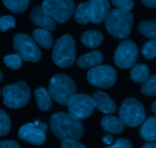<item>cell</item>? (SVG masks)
<instances>
[{
	"label": "cell",
	"mask_w": 156,
	"mask_h": 148,
	"mask_svg": "<svg viewBox=\"0 0 156 148\" xmlns=\"http://www.w3.org/2000/svg\"><path fill=\"white\" fill-rule=\"evenodd\" d=\"M50 129L55 136L60 141H78L84 134V126L82 122L66 112L54 113L50 118Z\"/></svg>",
	"instance_id": "cell-1"
},
{
	"label": "cell",
	"mask_w": 156,
	"mask_h": 148,
	"mask_svg": "<svg viewBox=\"0 0 156 148\" xmlns=\"http://www.w3.org/2000/svg\"><path fill=\"white\" fill-rule=\"evenodd\" d=\"M133 15L130 12L113 9L107 14L105 25L107 31L114 38L124 39L130 34Z\"/></svg>",
	"instance_id": "cell-2"
},
{
	"label": "cell",
	"mask_w": 156,
	"mask_h": 148,
	"mask_svg": "<svg viewBox=\"0 0 156 148\" xmlns=\"http://www.w3.org/2000/svg\"><path fill=\"white\" fill-rule=\"evenodd\" d=\"M48 91L54 101L62 106H68L70 99L76 94V85L69 76L57 74L50 80Z\"/></svg>",
	"instance_id": "cell-3"
},
{
	"label": "cell",
	"mask_w": 156,
	"mask_h": 148,
	"mask_svg": "<svg viewBox=\"0 0 156 148\" xmlns=\"http://www.w3.org/2000/svg\"><path fill=\"white\" fill-rule=\"evenodd\" d=\"M52 59L60 68H69L76 60V41L69 34H65L56 41L53 47Z\"/></svg>",
	"instance_id": "cell-4"
},
{
	"label": "cell",
	"mask_w": 156,
	"mask_h": 148,
	"mask_svg": "<svg viewBox=\"0 0 156 148\" xmlns=\"http://www.w3.org/2000/svg\"><path fill=\"white\" fill-rule=\"evenodd\" d=\"M2 95L5 106L11 109H18L28 103L30 91L26 82L18 81L5 87Z\"/></svg>",
	"instance_id": "cell-5"
},
{
	"label": "cell",
	"mask_w": 156,
	"mask_h": 148,
	"mask_svg": "<svg viewBox=\"0 0 156 148\" xmlns=\"http://www.w3.org/2000/svg\"><path fill=\"white\" fill-rule=\"evenodd\" d=\"M119 117L124 125L129 127H137L145 122L146 111L141 102L130 97L122 103L119 111Z\"/></svg>",
	"instance_id": "cell-6"
},
{
	"label": "cell",
	"mask_w": 156,
	"mask_h": 148,
	"mask_svg": "<svg viewBox=\"0 0 156 148\" xmlns=\"http://www.w3.org/2000/svg\"><path fill=\"white\" fill-rule=\"evenodd\" d=\"M41 7L54 21L61 24L68 21L76 10L73 0H44Z\"/></svg>",
	"instance_id": "cell-7"
},
{
	"label": "cell",
	"mask_w": 156,
	"mask_h": 148,
	"mask_svg": "<svg viewBox=\"0 0 156 148\" xmlns=\"http://www.w3.org/2000/svg\"><path fill=\"white\" fill-rule=\"evenodd\" d=\"M15 51L24 62H37L41 58V51L34 40L26 33H17L13 38Z\"/></svg>",
	"instance_id": "cell-8"
},
{
	"label": "cell",
	"mask_w": 156,
	"mask_h": 148,
	"mask_svg": "<svg viewBox=\"0 0 156 148\" xmlns=\"http://www.w3.org/2000/svg\"><path fill=\"white\" fill-rule=\"evenodd\" d=\"M89 84L103 89H108L115 84L117 72L109 65H98L91 68L87 74Z\"/></svg>",
	"instance_id": "cell-9"
},
{
	"label": "cell",
	"mask_w": 156,
	"mask_h": 148,
	"mask_svg": "<svg viewBox=\"0 0 156 148\" xmlns=\"http://www.w3.org/2000/svg\"><path fill=\"white\" fill-rule=\"evenodd\" d=\"M138 53V48L133 41L129 40L123 41L119 44L114 53V63L119 68H131L136 62Z\"/></svg>",
	"instance_id": "cell-10"
},
{
	"label": "cell",
	"mask_w": 156,
	"mask_h": 148,
	"mask_svg": "<svg viewBox=\"0 0 156 148\" xmlns=\"http://www.w3.org/2000/svg\"><path fill=\"white\" fill-rule=\"evenodd\" d=\"M94 107L92 97L84 94H75L68 103L70 115L80 121L88 118L92 114Z\"/></svg>",
	"instance_id": "cell-11"
},
{
	"label": "cell",
	"mask_w": 156,
	"mask_h": 148,
	"mask_svg": "<svg viewBox=\"0 0 156 148\" xmlns=\"http://www.w3.org/2000/svg\"><path fill=\"white\" fill-rule=\"evenodd\" d=\"M47 126L36 121L34 123H26L20 128L18 136L21 139L33 145H41L46 140L45 132Z\"/></svg>",
	"instance_id": "cell-12"
},
{
	"label": "cell",
	"mask_w": 156,
	"mask_h": 148,
	"mask_svg": "<svg viewBox=\"0 0 156 148\" xmlns=\"http://www.w3.org/2000/svg\"><path fill=\"white\" fill-rule=\"evenodd\" d=\"M91 10V21L100 24L105 21L107 14L110 12L111 5L109 0H88Z\"/></svg>",
	"instance_id": "cell-13"
},
{
	"label": "cell",
	"mask_w": 156,
	"mask_h": 148,
	"mask_svg": "<svg viewBox=\"0 0 156 148\" xmlns=\"http://www.w3.org/2000/svg\"><path fill=\"white\" fill-rule=\"evenodd\" d=\"M30 21L34 25L47 30H54L56 29V22L54 19L47 15L41 6H35L30 13Z\"/></svg>",
	"instance_id": "cell-14"
},
{
	"label": "cell",
	"mask_w": 156,
	"mask_h": 148,
	"mask_svg": "<svg viewBox=\"0 0 156 148\" xmlns=\"http://www.w3.org/2000/svg\"><path fill=\"white\" fill-rule=\"evenodd\" d=\"M94 101V106L105 114H113L117 109L115 103L109 97L108 94L104 91H97L91 96Z\"/></svg>",
	"instance_id": "cell-15"
},
{
	"label": "cell",
	"mask_w": 156,
	"mask_h": 148,
	"mask_svg": "<svg viewBox=\"0 0 156 148\" xmlns=\"http://www.w3.org/2000/svg\"><path fill=\"white\" fill-rule=\"evenodd\" d=\"M103 55L100 51L94 50L79 58L76 61L77 65L80 68L85 69L88 68H94L98 66L103 62Z\"/></svg>",
	"instance_id": "cell-16"
},
{
	"label": "cell",
	"mask_w": 156,
	"mask_h": 148,
	"mask_svg": "<svg viewBox=\"0 0 156 148\" xmlns=\"http://www.w3.org/2000/svg\"><path fill=\"white\" fill-rule=\"evenodd\" d=\"M101 125L105 132L112 134H120L123 132L125 129V125L121 120L116 116L113 115H105L102 118Z\"/></svg>",
	"instance_id": "cell-17"
},
{
	"label": "cell",
	"mask_w": 156,
	"mask_h": 148,
	"mask_svg": "<svg viewBox=\"0 0 156 148\" xmlns=\"http://www.w3.org/2000/svg\"><path fill=\"white\" fill-rule=\"evenodd\" d=\"M140 135L146 141H156V116L149 117L143 122Z\"/></svg>",
	"instance_id": "cell-18"
},
{
	"label": "cell",
	"mask_w": 156,
	"mask_h": 148,
	"mask_svg": "<svg viewBox=\"0 0 156 148\" xmlns=\"http://www.w3.org/2000/svg\"><path fill=\"white\" fill-rule=\"evenodd\" d=\"M104 36L98 30H89L82 33L81 42L88 48H96L103 42Z\"/></svg>",
	"instance_id": "cell-19"
},
{
	"label": "cell",
	"mask_w": 156,
	"mask_h": 148,
	"mask_svg": "<svg viewBox=\"0 0 156 148\" xmlns=\"http://www.w3.org/2000/svg\"><path fill=\"white\" fill-rule=\"evenodd\" d=\"M37 105L41 111H47L52 106V97L50 93L44 88H39L34 92Z\"/></svg>",
	"instance_id": "cell-20"
},
{
	"label": "cell",
	"mask_w": 156,
	"mask_h": 148,
	"mask_svg": "<svg viewBox=\"0 0 156 148\" xmlns=\"http://www.w3.org/2000/svg\"><path fill=\"white\" fill-rule=\"evenodd\" d=\"M34 40L43 47L44 49H50L53 46V36L50 34L49 30L44 28H37L35 29L32 33Z\"/></svg>",
	"instance_id": "cell-21"
},
{
	"label": "cell",
	"mask_w": 156,
	"mask_h": 148,
	"mask_svg": "<svg viewBox=\"0 0 156 148\" xmlns=\"http://www.w3.org/2000/svg\"><path fill=\"white\" fill-rule=\"evenodd\" d=\"M74 19L78 24H87L91 21V10L88 2H82L75 10Z\"/></svg>",
	"instance_id": "cell-22"
},
{
	"label": "cell",
	"mask_w": 156,
	"mask_h": 148,
	"mask_svg": "<svg viewBox=\"0 0 156 148\" xmlns=\"http://www.w3.org/2000/svg\"><path fill=\"white\" fill-rule=\"evenodd\" d=\"M149 69L145 64L140 63L134 65L130 71V77L136 83L144 82L149 78Z\"/></svg>",
	"instance_id": "cell-23"
},
{
	"label": "cell",
	"mask_w": 156,
	"mask_h": 148,
	"mask_svg": "<svg viewBox=\"0 0 156 148\" xmlns=\"http://www.w3.org/2000/svg\"><path fill=\"white\" fill-rule=\"evenodd\" d=\"M138 30L144 36L156 40V20L142 21L139 24Z\"/></svg>",
	"instance_id": "cell-24"
},
{
	"label": "cell",
	"mask_w": 156,
	"mask_h": 148,
	"mask_svg": "<svg viewBox=\"0 0 156 148\" xmlns=\"http://www.w3.org/2000/svg\"><path fill=\"white\" fill-rule=\"evenodd\" d=\"M5 6L13 13L24 12L28 7L30 0H2Z\"/></svg>",
	"instance_id": "cell-25"
},
{
	"label": "cell",
	"mask_w": 156,
	"mask_h": 148,
	"mask_svg": "<svg viewBox=\"0 0 156 148\" xmlns=\"http://www.w3.org/2000/svg\"><path fill=\"white\" fill-rule=\"evenodd\" d=\"M141 93L147 97L156 96V74L149 77V78L141 85Z\"/></svg>",
	"instance_id": "cell-26"
},
{
	"label": "cell",
	"mask_w": 156,
	"mask_h": 148,
	"mask_svg": "<svg viewBox=\"0 0 156 148\" xmlns=\"http://www.w3.org/2000/svg\"><path fill=\"white\" fill-rule=\"evenodd\" d=\"M3 62L8 68L13 70L20 68L22 65V59L18 54H9L3 58Z\"/></svg>",
	"instance_id": "cell-27"
},
{
	"label": "cell",
	"mask_w": 156,
	"mask_h": 148,
	"mask_svg": "<svg viewBox=\"0 0 156 148\" xmlns=\"http://www.w3.org/2000/svg\"><path fill=\"white\" fill-rule=\"evenodd\" d=\"M142 54L146 59H151L156 56V40L148 41L142 49Z\"/></svg>",
	"instance_id": "cell-28"
},
{
	"label": "cell",
	"mask_w": 156,
	"mask_h": 148,
	"mask_svg": "<svg viewBox=\"0 0 156 148\" xmlns=\"http://www.w3.org/2000/svg\"><path fill=\"white\" fill-rule=\"evenodd\" d=\"M11 129V121L7 113L0 109V136H5Z\"/></svg>",
	"instance_id": "cell-29"
},
{
	"label": "cell",
	"mask_w": 156,
	"mask_h": 148,
	"mask_svg": "<svg viewBox=\"0 0 156 148\" xmlns=\"http://www.w3.org/2000/svg\"><path fill=\"white\" fill-rule=\"evenodd\" d=\"M15 27V20L12 15H4L0 17V30L2 32L6 31L9 28Z\"/></svg>",
	"instance_id": "cell-30"
},
{
	"label": "cell",
	"mask_w": 156,
	"mask_h": 148,
	"mask_svg": "<svg viewBox=\"0 0 156 148\" xmlns=\"http://www.w3.org/2000/svg\"><path fill=\"white\" fill-rule=\"evenodd\" d=\"M117 9L125 12H130L134 6L133 0H111Z\"/></svg>",
	"instance_id": "cell-31"
},
{
	"label": "cell",
	"mask_w": 156,
	"mask_h": 148,
	"mask_svg": "<svg viewBox=\"0 0 156 148\" xmlns=\"http://www.w3.org/2000/svg\"><path fill=\"white\" fill-rule=\"evenodd\" d=\"M61 148H86L82 143L75 140H63L61 143Z\"/></svg>",
	"instance_id": "cell-32"
},
{
	"label": "cell",
	"mask_w": 156,
	"mask_h": 148,
	"mask_svg": "<svg viewBox=\"0 0 156 148\" xmlns=\"http://www.w3.org/2000/svg\"><path fill=\"white\" fill-rule=\"evenodd\" d=\"M105 148H133V146L132 143L129 140L120 138V139L117 140L113 145Z\"/></svg>",
	"instance_id": "cell-33"
},
{
	"label": "cell",
	"mask_w": 156,
	"mask_h": 148,
	"mask_svg": "<svg viewBox=\"0 0 156 148\" xmlns=\"http://www.w3.org/2000/svg\"><path fill=\"white\" fill-rule=\"evenodd\" d=\"M0 148H20V147L15 141H0Z\"/></svg>",
	"instance_id": "cell-34"
},
{
	"label": "cell",
	"mask_w": 156,
	"mask_h": 148,
	"mask_svg": "<svg viewBox=\"0 0 156 148\" xmlns=\"http://www.w3.org/2000/svg\"><path fill=\"white\" fill-rule=\"evenodd\" d=\"M142 2L149 8H156V0H141Z\"/></svg>",
	"instance_id": "cell-35"
},
{
	"label": "cell",
	"mask_w": 156,
	"mask_h": 148,
	"mask_svg": "<svg viewBox=\"0 0 156 148\" xmlns=\"http://www.w3.org/2000/svg\"><path fill=\"white\" fill-rule=\"evenodd\" d=\"M102 140H103V141L105 144H109V145L112 144V142L114 141V138H113V137L111 135H107L105 136H104Z\"/></svg>",
	"instance_id": "cell-36"
},
{
	"label": "cell",
	"mask_w": 156,
	"mask_h": 148,
	"mask_svg": "<svg viewBox=\"0 0 156 148\" xmlns=\"http://www.w3.org/2000/svg\"><path fill=\"white\" fill-rule=\"evenodd\" d=\"M142 148H156V143L155 142L147 143V144H144V145L142 147Z\"/></svg>",
	"instance_id": "cell-37"
},
{
	"label": "cell",
	"mask_w": 156,
	"mask_h": 148,
	"mask_svg": "<svg viewBox=\"0 0 156 148\" xmlns=\"http://www.w3.org/2000/svg\"><path fill=\"white\" fill-rule=\"evenodd\" d=\"M152 112H154V113L156 115V100L155 102H154L153 103H152Z\"/></svg>",
	"instance_id": "cell-38"
},
{
	"label": "cell",
	"mask_w": 156,
	"mask_h": 148,
	"mask_svg": "<svg viewBox=\"0 0 156 148\" xmlns=\"http://www.w3.org/2000/svg\"><path fill=\"white\" fill-rule=\"evenodd\" d=\"M2 78H3V75H2V73L1 72V71H0V81H1L2 80Z\"/></svg>",
	"instance_id": "cell-39"
}]
</instances>
